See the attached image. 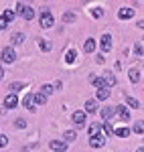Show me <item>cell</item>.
<instances>
[{"instance_id": "cell-1", "label": "cell", "mask_w": 144, "mask_h": 152, "mask_svg": "<svg viewBox=\"0 0 144 152\" xmlns=\"http://www.w3.org/2000/svg\"><path fill=\"white\" fill-rule=\"evenodd\" d=\"M39 23H41V26H43V28H51V26H53V23H55V18H53V14H51L49 10H43V12H41Z\"/></svg>"}, {"instance_id": "cell-2", "label": "cell", "mask_w": 144, "mask_h": 152, "mask_svg": "<svg viewBox=\"0 0 144 152\" xmlns=\"http://www.w3.org/2000/svg\"><path fill=\"white\" fill-rule=\"evenodd\" d=\"M2 61H4V63H14V61H16V53H14L12 47L2 49Z\"/></svg>"}, {"instance_id": "cell-3", "label": "cell", "mask_w": 144, "mask_h": 152, "mask_svg": "<svg viewBox=\"0 0 144 152\" xmlns=\"http://www.w3.org/2000/svg\"><path fill=\"white\" fill-rule=\"evenodd\" d=\"M104 144H106V136H102V134L89 136V146H91V148H102Z\"/></svg>"}, {"instance_id": "cell-4", "label": "cell", "mask_w": 144, "mask_h": 152, "mask_svg": "<svg viewBox=\"0 0 144 152\" xmlns=\"http://www.w3.org/2000/svg\"><path fill=\"white\" fill-rule=\"evenodd\" d=\"M23 105L26 107V110H31V112H37V102H35V94H29L24 95L23 99Z\"/></svg>"}, {"instance_id": "cell-5", "label": "cell", "mask_w": 144, "mask_h": 152, "mask_svg": "<svg viewBox=\"0 0 144 152\" xmlns=\"http://www.w3.org/2000/svg\"><path fill=\"white\" fill-rule=\"evenodd\" d=\"M49 148L53 152H65L67 150V142L65 140H53V142H49Z\"/></svg>"}, {"instance_id": "cell-6", "label": "cell", "mask_w": 144, "mask_h": 152, "mask_svg": "<svg viewBox=\"0 0 144 152\" xmlns=\"http://www.w3.org/2000/svg\"><path fill=\"white\" fill-rule=\"evenodd\" d=\"M14 105H18V97H16V94H8L6 97H4V107L10 110V107H14Z\"/></svg>"}, {"instance_id": "cell-7", "label": "cell", "mask_w": 144, "mask_h": 152, "mask_svg": "<svg viewBox=\"0 0 144 152\" xmlns=\"http://www.w3.org/2000/svg\"><path fill=\"white\" fill-rule=\"evenodd\" d=\"M116 116L120 118V120H124V122H128V120H130V112H128L126 105H118V107H116Z\"/></svg>"}, {"instance_id": "cell-8", "label": "cell", "mask_w": 144, "mask_h": 152, "mask_svg": "<svg viewBox=\"0 0 144 152\" xmlns=\"http://www.w3.org/2000/svg\"><path fill=\"white\" fill-rule=\"evenodd\" d=\"M104 81H106L108 87H114V85L118 83V79H116V75H114L112 71H106V73H104Z\"/></svg>"}, {"instance_id": "cell-9", "label": "cell", "mask_w": 144, "mask_h": 152, "mask_svg": "<svg viewBox=\"0 0 144 152\" xmlns=\"http://www.w3.org/2000/svg\"><path fill=\"white\" fill-rule=\"evenodd\" d=\"M85 114H87V112H81V110H79V112H75V114L71 116V120L77 124V126H81V124H85Z\"/></svg>"}, {"instance_id": "cell-10", "label": "cell", "mask_w": 144, "mask_h": 152, "mask_svg": "<svg viewBox=\"0 0 144 152\" xmlns=\"http://www.w3.org/2000/svg\"><path fill=\"white\" fill-rule=\"evenodd\" d=\"M118 16L124 18V20H128V18H132V16H134V10H132V8H128V6H124V8L118 10Z\"/></svg>"}, {"instance_id": "cell-11", "label": "cell", "mask_w": 144, "mask_h": 152, "mask_svg": "<svg viewBox=\"0 0 144 152\" xmlns=\"http://www.w3.org/2000/svg\"><path fill=\"white\" fill-rule=\"evenodd\" d=\"M110 97V89L108 87H99L96 91V99H99V102H104V99H108Z\"/></svg>"}, {"instance_id": "cell-12", "label": "cell", "mask_w": 144, "mask_h": 152, "mask_svg": "<svg viewBox=\"0 0 144 152\" xmlns=\"http://www.w3.org/2000/svg\"><path fill=\"white\" fill-rule=\"evenodd\" d=\"M85 112H87V114H96L97 112V102L96 99H87V102H85Z\"/></svg>"}, {"instance_id": "cell-13", "label": "cell", "mask_w": 144, "mask_h": 152, "mask_svg": "<svg viewBox=\"0 0 144 152\" xmlns=\"http://www.w3.org/2000/svg\"><path fill=\"white\" fill-rule=\"evenodd\" d=\"M89 81L94 83V85H96L97 89H99V87H108V85H106V81H104V77H102V79H99V77H97V75H89Z\"/></svg>"}, {"instance_id": "cell-14", "label": "cell", "mask_w": 144, "mask_h": 152, "mask_svg": "<svg viewBox=\"0 0 144 152\" xmlns=\"http://www.w3.org/2000/svg\"><path fill=\"white\" fill-rule=\"evenodd\" d=\"M112 116H116V107H102V118L110 120Z\"/></svg>"}, {"instance_id": "cell-15", "label": "cell", "mask_w": 144, "mask_h": 152, "mask_svg": "<svg viewBox=\"0 0 144 152\" xmlns=\"http://www.w3.org/2000/svg\"><path fill=\"white\" fill-rule=\"evenodd\" d=\"M102 49H104V51H110V49H112V37L110 35L102 37Z\"/></svg>"}, {"instance_id": "cell-16", "label": "cell", "mask_w": 144, "mask_h": 152, "mask_svg": "<svg viewBox=\"0 0 144 152\" xmlns=\"http://www.w3.org/2000/svg\"><path fill=\"white\" fill-rule=\"evenodd\" d=\"M83 51L85 53H94V51H96V41H94V39H87L85 45H83Z\"/></svg>"}, {"instance_id": "cell-17", "label": "cell", "mask_w": 144, "mask_h": 152, "mask_svg": "<svg viewBox=\"0 0 144 152\" xmlns=\"http://www.w3.org/2000/svg\"><path fill=\"white\" fill-rule=\"evenodd\" d=\"M75 138H77V132H75V130H67V132L63 134V140L65 142H75Z\"/></svg>"}, {"instance_id": "cell-18", "label": "cell", "mask_w": 144, "mask_h": 152, "mask_svg": "<svg viewBox=\"0 0 144 152\" xmlns=\"http://www.w3.org/2000/svg\"><path fill=\"white\" fill-rule=\"evenodd\" d=\"M75 57H77V53H75L73 49H69V51L65 53V63H69V65H71V63H75Z\"/></svg>"}, {"instance_id": "cell-19", "label": "cell", "mask_w": 144, "mask_h": 152, "mask_svg": "<svg viewBox=\"0 0 144 152\" xmlns=\"http://www.w3.org/2000/svg\"><path fill=\"white\" fill-rule=\"evenodd\" d=\"M20 43H24V35L23 33H14L12 35V45H20Z\"/></svg>"}, {"instance_id": "cell-20", "label": "cell", "mask_w": 144, "mask_h": 152, "mask_svg": "<svg viewBox=\"0 0 144 152\" xmlns=\"http://www.w3.org/2000/svg\"><path fill=\"white\" fill-rule=\"evenodd\" d=\"M130 132H132L130 128H118V130H116V136H120V138H128Z\"/></svg>"}, {"instance_id": "cell-21", "label": "cell", "mask_w": 144, "mask_h": 152, "mask_svg": "<svg viewBox=\"0 0 144 152\" xmlns=\"http://www.w3.org/2000/svg\"><path fill=\"white\" fill-rule=\"evenodd\" d=\"M35 102H37V105H43V104H47V95L43 94H35Z\"/></svg>"}, {"instance_id": "cell-22", "label": "cell", "mask_w": 144, "mask_h": 152, "mask_svg": "<svg viewBox=\"0 0 144 152\" xmlns=\"http://www.w3.org/2000/svg\"><path fill=\"white\" fill-rule=\"evenodd\" d=\"M128 77H130V81H132V83H136L138 79H140V73H138V69H130Z\"/></svg>"}, {"instance_id": "cell-23", "label": "cell", "mask_w": 144, "mask_h": 152, "mask_svg": "<svg viewBox=\"0 0 144 152\" xmlns=\"http://www.w3.org/2000/svg\"><path fill=\"white\" fill-rule=\"evenodd\" d=\"M23 16L26 18V20H33V18H35V10H33L31 6H26V10L23 12Z\"/></svg>"}, {"instance_id": "cell-24", "label": "cell", "mask_w": 144, "mask_h": 152, "mask_svg": "<svg viewBox=\"0 0 144 152\" xmlns=\"http://www.w3.org/2000/svg\"><path fill=\"white\" fill-rule=\"evenodd\" d=\"M53 89H57V85H51V83H45L41 91H43L45 95H49V94H53Z\"/></svg>"}, {"instance_id": "cell-25", "label": "cell", "mask_w": 144, "mask_h": 152, "mask_svg": "<svg viewBox=\"0 0 144 152\" xmlns=\"http://www.w3.org/2000/svg\"><path fill=\"white\" fill-rule=\"evenodd\" d=\"M99 132H102V126H99V124H91V126H89V136H96Z\"/></svg>"}, {"instance_id": "cell-26", "label": "cell", "mask_w": 144, "mask_h": 152, "mask_svg": "<svg viewBox=\"0 0 144 152\" xmlns=\"http://www.w3.org/2000/svg\"><path fill=\"white\" fill-rule=\"evenodd\" d=\"M134 132H136V134H144V120H140V122L134 124Z\"/></svg>"}, {"instance_id": "cell-27", "label": "cell", "mask_w": 144, "mask_h": 152, "mask_svg": "<svg viewBox=\"0 0 144 152\" xmlns=\"http://www.w3.org/2000/svg\"><path fill=\"white\" fill-rule=\"evenodd\" d=\"M126 104L130 105V107H134V110H136V107H138V99H134V97H130V95H126Z\"/></svg>"}, {"instance_id": "cell-28", "label": "cell", "mask_w": 144, "mask_h": 152, "mask_svg": "<svg viewBox=\"0 0 144 152\" xmlns=\"http://www.w3.org/2000/svg\"><path fill=\"white\" fill-rule=\"evenodd\" d=\"M14 128H18V130L26 128V120H23V118H18V120H14Z\"/></svg>"}, {"instance_id": "cell-29", "label": "cell", "mask_w": 144, "mask_h": 152, "mask_svg": "<svg viewBox=\"0 0 144 152\" xmlns=\"http://www.w3.org/2000/svg\"><path fill=\"white\" fill-rule=\"evenodd\" d=\"M63 20H65V23H73V20H75V14H73V12H65V14H63Z\"/></svg>"}, {"instance_id": "cell-30", "label": "cell", "mask_w": 144, "mask_h": 152, "mask_svg": "<svg viewBox=\"0 0 144 152\" xmlns=\"http://www.w3.org/2000/svg\"><path fill=\"white\" fill-rule=\"evenodd\" d=\"M39 45H41V51H45V53H47V51H51V43H49V41H41Z\"/></svg>"}, {"instance_id": "cell-31", "label": "cell", "mask_w": 144, "mask_h": 152, "mask_svg": "<svg viewBox=\"0 0 144 152\" xmlns=\"http://www.w3.org/2000/svg\"><path fill=\"white\" fill-rule=\"evenodd\" d=\"M23 87H24V83H23V81H16V83H12V85H10L12 91H18V89H23Z\"/></svg>"}, {"instance_id": "cell-32", "label": "cell", "mask_w": 144, "mask_h": 152, "mask_svg": "<svg viewBox=\"0 0 144 152\" xmlns=\"http://www.w3.org/2000/svg\"><path fill=\"white\" fill-rule=\"evenodd\" d=\"M2 16H4L6 20H12V18H14V10H4V14H2Z\"/></svg>"}, {"instance_id": "cell-33", "label": "cell", "mask_w": 144, "mask_h": 152, "mask_svg": "<svg viewBox=\"0 0 144 152\" xmlns=\"http://www.w3.org/2000/svg\"><path fill=\"white\" fill-rule=\"evenodd\" d=\"M6 144H8V138H6V136L2 134V136H0V148H4Z\"/></svg>"}, {"instance_id": "cell-34", "label": "cell", "mask_w": 144, "mask_h": 152, "mask_svg": "<svg viewBox=\"0 0 144 152\" xmlns=\"http://www.w3.org/2000/svg\"><path fill=\"white\" fill-rule=\"evenodd\" d=\"M104 130H106V132H108V134H114V136H116V130L112 128V126H110V124H106V126H104Z\"/></svg>"}, {"instance_id": "cell-35", "label": "cell", "mask_w": 144, "mask_h": 152, "mask_svg": "<svg viewBox=\"0 0 144 152\" xmlns=\"http://www.w3.org/2000/svg\"><path fill=\"white\" fill-rule=\"evenodd\" d=\"M6 26H8V20H6V18H4V16H2V18H0V28H2V31H4V28H6Z\"/></svg>"}, {"instance_id": "cell-36", "label": "cell", "mask_w": 144, "mask_h": 152, "mask_svg": "<svg viewBox=\"0 0 144 152\" xmlns=\"http://www.w3.org/2000/svg\"><path fill=\"white\" fill-rule=\"evenodd\" d=\"M24 10H26V6H24V4H20V2H18V4H16V12H20V14H23Z\"/></svg>"}, {"instance_id": "cell-37", "label": "cell", "mask_w": 144, "mask_h": 152, "mask_svg": "<svg viewBox=\"0 0 144 152\" xmlns=\"http://www.w3.org/2000/svg\"><path fill=\"white\" fill-rule=\"evenodd\" d=\"M134 53H136V55H142V47H140V45H134Z\"/></svg>"}, {"instance_id": "cell-38", "label": "cell", "mask_w": 144, "mask_h": 152, "mask_svg": "<svg viewBox=\"0 0 144 152\" xmlns=\"http://www.w3.org/2000/svg\"><path fill=\"white\" fill-rule=\"evenodd\" d=\"M102 16V10L99 8H94V18H99Z\"/></svg>"}, {"instance_id": "cell-39", "label": "cell", "mask_w": 144, "mask_h": 152, "mask_svg": "<svg viewBox=\"0 0 144 152\" xmlns=\"http://www.w3.org/2000/svg\"><path fill=\"white\" fill-rule=\"evenodd\" d=\"M97 63H99V65H102V63H104V61H106V59H104V55H97V59H96Z\"/></svg>"}, {"instance_id": "cell-40", "label": "cell", "mask_w": 144, "mask_h": 152, "mask_svg": "<svg viewBox=\"0 0 144 152\" xmlns=\"http://www.w3.org/2000/svg\"><path fill=\"white\" fill-rule=\"evenodd\" d=\"M138 28H144V20H140V23H138Z\"/></svg>"}, {"instance_id": "cell-41", "label": "cell", "mask_w": 144, "mask_h": 152, "mask_svg": "<svg viewBox=\"0 0 144 152\" xmlns=\"http://www.w3.org/2000/svg\"><path fill=\"white\" fill-rule=\"evenodd\" d=\"M136 152H144V148H138V150H136Z\"/></svg>"}]
</instances>
